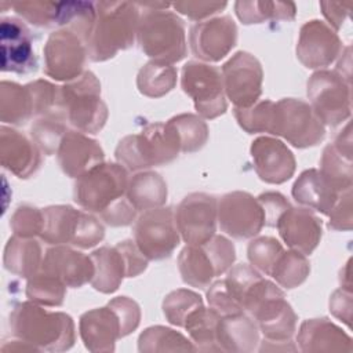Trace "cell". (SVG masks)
<instances>
[{
    "mask_svg": "<svg viewBox=\"0 0 353 353\" xmlns=\"http://www.w3.org/2000/svg\"><path fill=\"white\" fill-rule=\"evenodd\" d=\"M12 334L39 350L62 352L74 343V323L62 312H48L32 301L18 303L10 314Z\"/></svg>",
    "mask_w": 353,
    "mask_h": 353,
    "instance_id": "7a4b0ae2",
    "label": "cell"
},
{
    "mask_svg": "<svg viewBox=\"0 0 353 353\" xmlns=\"http://www.w3.org/2000/svg\"><path fill=\"white\" fill-rule=\"evenodd\" d=\"M40 270L55 276L66 287L79 288L91 281L94 262L91 256L79 251L65 245H55L46 251Z\"/></svg>",
    "mask_w": 353,
    "mask_h": 353,
    "instance_id": "44dd1931",
    "label": "cell"
},
{
    "mask_svg": "<svg viewBox=\"0 0 353 353\" xmlns=\"http://www.w3.org/2000/svg\"><path fill=\"white\" fill-rule=\"evenodd\" d=\"M256 199L262 205L266 226H276L280 216L291 207L288 200L277 192H266Z\"/></svg>",
    "mask_w": 353,
    "mask_h": 353,
    "instance_id": "11a10c76",
    "label": "cell"
},
{
    "mask_svg": "<svg viewBox=\"0 0 353 353\" xmlns=\"http://www.w3.org/2000/svg\"><path fill=\"white\" fill-rule=\"evenodd\" d=\"M200 306H203V299L199 294L190 290L179 288L170 292L164 298L163 313L171 324L183 327L186 317Z\"/></svg>",
    "mask_w": 353,
    "mask_h": 353,
    "instance_id": "ee69618b",
    "label": "cell"
},
{
    "mask_svg": "<svg viewBox=\"0 0 353 353\" xmlns=\"http://www.w3.org/2000/svg\"><path fill=\"white\" fill-rule=\"evenodd\" d=\"M328 228L334 230H350L352 228V192L350 189L341 193L338 201L330 211Z\"/></svg>",
    "mask_w": 353,
    "mask_h": 353,
    "instance_id": "9f6ffc18",
    "label": "cell"
},
{
    "mask_svg": "<svg viewBox=\"0 0 353 353\" xmlns=\"http://www.w3.org/2000/svg\"><path fill=\"white\" fill-rule=\"evenodd\" d=\"M251 157L258 176L268 183H283L295 171L292 152L279 139L259 137L251 145Z\"/></svg>",
    "mask_w": 353,
    "mask_h": 353,
    "instance_id": "d6986e66",
    "label": "cell"
},
{
    "mask_svg": "<svg viewBox=\"0 0 353 353\" xmlns=\"http://www.w3.org/2000/svg\"><path fill=\"white\" fill-rule=\"evenodd\" d=\"M172 208L159 207L143 211L134 225V241L150 261L168 258L179 244Z\"/></svg>",
    "mask_w": 353,
    "mask_h": 353,
    "instance_id": "8fae6325",
    "label": "cell"
},
{
    "mask_svg": "<svg viewBox=\"0 0 353 353\" xmlns=\"http://www.w3.org/2000/svg\"><path fill=\"white\" fill-rule=\"evenodd\" d=\"M234 10L245 25L262 23L268 19L291 21L295 17V4L291 1H237Z\"/></svg>",
    "mask_w": 353,
    "mask_h": 353,
    "instance_id": "d590c367",
    "label": "cell"
},
{
    "mask_svg": "<svg viewBox=\"0 0 353 353\" xmlns=\"http://www.w3.org/2000/svg\"><path fill=\"white\" fill-rule=\"evenodd\" d=\"M330 310L335 317H338L339 320H343L347 325H350V319H352V291H350V288H339L331 295Z\"/></svg>",
    "mask_w": 353,
    "mask_h": 353,
    "instance_id": "91938a15",
    "label": "cell"
},
{
    "mask_svg": "<svg viewBox=\"0 0 353 353\" xmlns=\"http://www.w3.org/2000/svg\"><path fill=\"white\" fill-rule=\"evenodd\" d=\"M66 285L52 274L39 270L28 279L26 296L41 306H59L63 302Z\"/></svg>",
    "mask_w": 353,
    "mask_h": 353,
    "instance_id": "ab89813d",
    "label": "cell"
},
{
    "mask_svg": "<svg viewBox=\"0 0 353 353\" xmlns=\"http://www.w3.org/2000/svg\"><path fill=\"white\" fill-rule=\"evenodd\" d=\"M33 116L32 99L26 85L12 81L0 83V119L3 123L21 125Z\"/></svg>",
    "mask_w": 353,
    "mask_h": 353,
    "instance_id": "d6a6232c",
    "label": "cell"
},
{
    "mask_svg": "<svg viewBox=\"0 0 353 353\" xmlns=\"http://www.w3.org/2000/svg\"><path fill=\"white\" fill-rule=\"evenodd\" d=\"M339 52L341 40L327 23L313 19L301 28L296 57L306 68H325Z\"/></svg>",
    "mask_w": 353,
    "mask_h": 353,
    "instance_id": "ac0fdd59",
    "label": "cell"
},
{
    "mask_svg": "<svg viewBox=\"0 0 353 353\" xmlns=\"http://www.w3.org/2000/svg\"><path fill=\"white\" fill-rule=\"evenodd\" d=\"M44 72L59 81H72L83 74L87 48L83 39L69 29L50 34L44 50Z\"/></svg>",
    "mask_w": 353,
    "mask_h": 353,
    "instance_id": "4fadbf2b",
    "label": "cell"
},
{
    "mask_svg": "<svg viewBox=\"0 0 353 353\" xmlns=\"http://www.w3.org/2000/svg\"><path fill=\"white\" fill-rule=\"evenodd\" d=\"M143 7L139 17L137 39L141 50L153 61L174 63L186 55L183 21L172 11H165L168 3L138 4Z\"/></svg>",
    "mask_w": 353,
    "mask_h": 353,
    "instance_id": "3957f363",
    "label": "cell"
},
{
    "mask_svg": "<svg viewBox=\"0 0 353 353\" xmlns=\"http://www.w3.org/2000/svg\"><path fill=\"white\" fill-rule=\"evenodd\" d=\"M125 197L137 211L159 208L167 200V183L157 172H138L130 178Z\"/></svg>",
    "mask_w": 353,
    "mask_h": 353,
    "instance_id": "4dcf8cb0",
    "label": "cell"
},
{
    "mask_svg": "<svg viewBox=\"0 0 353 353\" xmlns=\"http://www.w3.org/2000/svg\"><path fill=\"white\" fill-rule=\"evenodd\" d=\"M320 171L339 190L345 192L352 188V154L328 145L321 156Z\"/></svg>",
    "mask_w": 353,
    "mask_h": 353,
    "instance_id": "60d3db41",
    "label": "cell"
},
{
    "mask_svg": "<svg viewBox=\"0 0 353 353\" xmlns=\"http://www.w3.org/2000/svg\"><path fill=\"white\" fill-rule=\"evenodd\" d=\"M1 70L30 73L37 69L32 34L26 25L17 18H4L0 25Z\"/></svg>",
    "mask_w": 353,
    "mask_h": 353,
    "instance_id": "e0dca14e",
    "label": "cell"
},
{
    "mask_svg": "<svg viewBox=\"0 0 353 353\" xmlns=\"http://www.w3.org/2000/svg\"><path fill=\"white\" fill-rule=\"evenodd\" d=\"M207 301L210 307H212L221 316L245 313L228 290L225 280H218L210 285V290L207 291Z\"/></svg>",
    "mask_w": 353,
    "mask_h": 353,
    "instance_id": "f907efd6",
    "label": "cell"
},
{
    "mask_svg": "<svg viewBox=\"0 0 353 353\" xmlns=\"http://www.w3.org/2000/svg\"><path fill=\"white\" fill-rule=\"evenodd\" d=\"M58 112L79 131L97 134L108 120V106L101 98V83L85 70L77 79L59 87Z\"/></svg>",
    "mask_w": 353,
    "mask_h": 353,
    "instance_id": "8992f818",
    "label": "cell"
},
{
    "mask_svg": "<svg viewBox=\"0 0 353 353\" xmlns=\"http://www.w3.org/2000/svg\"><path fill=\"white\" fill-rule=\"evenodd\" d=\"M236 40V23L228 15L193 25L189 36L193 54L205 62L221 61L234 47Z\"/></svg>",
    "mask_w": 353,
    "mask_h": 353,
    "instance_id": "2e32d148",
    "label": "cell"
},
{
    "mask_svg": "<svg viewBox=\"0 0 353 353\" xmlns=\"http://www.w3.org/2000/svg\"><path fill=\"white\" fill-rule=\"evenodd\" d=\"M79 330L90 352H113L116 341L123 338L120 319L109 303L85 312L80 317Z\"/></svg>",
    "mask_w": 353,
    "mask_h": 353,
    "instance_id": "cb8c5ba5",
    "label": "cell"
},
{
    "mask_svg": "<svg viewBox=\"0 0 353 353\" xmlns=\"http://www.w3.org/2000/svg\"><path fill=\"white\" fill-rule=\"evenodd\" d=\"M57 160L66 175L77 179L103 163V150L83 132L68 131L57 152Z\"/></svg>",
    "mask_w": 353,
    "mask_h": 353,
    "instance_id": "7402d4cb",
    "label": "cell"
},
{
    "mask_svg": "<svg viewBox=\"0 0 353 353\" xmlns=\"http://www.w3.org/2000/svg\"><path fill=\"white\" fill-rule=\"evenodd\" d=\"M95 10L84 44L90 59L102 62L132 46L141 14L138 4L128 1H99L95 3Z\"/></svg>",
    "mask_w": 353,
    "mask_h": 353,
    "instance_id": "6da1fadb",
    "label": "cell"
},
{
    "mask_svg": "<svg viewBox=\"0 0 353 353\" xmlns=\"http://www.w3.org/2000/svg\"><path fill=\"white\" fill-rule=\"evenodd\" d=\"M139 352H188L196 350L192 341L182 334L163 327L154 325L146 328L138 339Z\"/></svg>",
    "mask_w": 353,
    "mask_h": 353,
    "instance_id": "8d00e7d4",
    "label": "cell"
},
{
    "mask_svg": "<svg viewBox=\"0 0 353 353\" xmlns=\"http://www.w3.org/2000/svg\"><path fill=\"white\" fill-rule=\"evenodd\" d=\"M178 269L182 280L196 288H205L216 277L212 259L203 244H188L178 256Z\"/></svg>",
    "mask_w": 353,
    "mask_h": 353,
    "instance_id": "1f68e13d",
    "label": "cell"
},
{
    "mask_svg": "<svg viewBox=\"0 0 353 353\" xmlns=\"http://www.w3.org/2000/svg\"><path fill=\"white\" fill-rule=\"evenodd\" d=\"M307 97L323 124L336 125L350 116V83L338 72L313 73L307 81Z\"/></svg>",
    "mask_w": 353,
    "mask_h": 353,
    "instance_id": "30bf717a",
    "label": "cell"
},
{
    "mask_svg": "<svg viewBox=\"0 0 353 353\" xmlns=\"http://www.w3.org/2000/svg\"><path fill=\"white\" fill-rule=\"evenodd\" d=\"M182 90L193 99L196 110L205 119H215L228 109L223 79L219 69L189 61L182 68Z\"/></svg>",
    "mask_w": 353,
    "mask_h": 353,
    "instance_id": "9c48e42d",
    "label": "cell"
},
{
    "mask_svg": "<svg viewBox=\"0 0 353 353\" xmlns=\"http://www.w3.org/2000/svg\"><path fill=\"white\" fill-rule=\"evenodd\" d=\"M80 212L81 211L70 205H50L43 208V229L39 237L54 245L72 244L76 236Z\"/></svg>",
    "mask_w": 353,
    "mask_h": 353,
    "instance_id": "f546056e",
    "label": "cell"
},
{
    "mask_svg": "<svg viewBox=\"0 0 353 353\" xmlns=\"http://www.w3.org/2000/svg\"><path fill=\"white\" fill-rule=\"evenodd\" d=\"M94 262V276L91 285L103 294L114 292L124 277H127V265L117 245L101 247L91 255Z\"/></svg>",
    "mask_w": 353,
    "mask_h": 353,
    "instance_id": "83f0119b",
    "label": "cell"
},
{
    "mask_svg": "<svg viewBox=\"0 0 353 353\" xmlns=\"http://www.w3.org/2000/svg\"><path fill=\"white\" fill-rule=\"evenodd\" d=\"M105 236V229L102 223L88 212H80L79 225L76 236L73 239V245L80 248H91L97 245Z\"/></svg>",
    "mask_w": 353,
    "mask_h": 353,
    "instance_id": "816d5d0a",
    "label": "cell"
},
{
    "mask_svg": "<svg viewBox=\"0 0 353 353\" xmlns=\"http://www.w3.org/2000/svg\"><path fill=\"white\" fill-rule=\"evenodd\" d=\"M18 15L34 26H58L61 3L54 1H17L10 4Z\"/></svg>",
    "mask_w": 353,
    "mask_h": 353,
    "instance_id": "f6af8a7d",
    "label": "cell"
},
{
    "mask_svg": "<svg viewBox=\"0 0 353 353\" xmlns=\"http://www.w3.org/2000/svg\"><path fill=\"white\" fill-rule=\"evenodd\" d=\"M181 152L175 130L167 123L146 125L139 134L124 137L116 148L117 161L130 171L146 170L172 161Z\"/></svg>",
    "mask_w": 353,
    "mask_h": 353,
    "instance_id": "5b68a950",
    "label": "cell"
},
{
    "mask_svg": "<svg viewBox=\"0 0 353 353\" xmlns=\"http://www.w3.org/2000/svg\"><path fill=\"white\" fill-rule=\"evenodd\" d=\"M32 99L33 116H47L52 110H58L59 101V87L51 84L47 80H36L26 84Z\"/></svg>",
    "mask_w": 353,
    "mask_h": 353,
    "instance_id": "7dc6e473",
    "label": "cell"
},
{
    "mask_svg": "<svg viewBox=\"0 0 353 353\" xmlns=\"http://www.w3.org/2000/svg\"><path fill=\"white\" fill-rule=\"evenodd\" d=\"M109 305L114 309L120 319L123 336L131 334L138 327L141 320V310L138 303L128 296H117L113 298Z\"/></svg>",
    "mask_w": 353,
    "mask_h": 353,
    "instance_id": "f5cc1de1",
    "label": "cell"
},
{
    "mask_svg": "<svg viewBox=\"0 0 353 353\" xmlns=\"http://www.w3.org/2000/svg\"><path fill=\"white\" fill-rule=\"evenodd\" d=\"M258 325L245 313L221 316L216 330L219 352H254L259 342Z\"/></svg>",
    "mask_w": 353,
    "mask_h": 353,
    "instance_id": "4316f807",
    "label": "cell"
},
{
    "mask_svg": "<svg viewBox=\"0 0 353 353\" xmlns=\"http://www.w3.org/2000/svg\"><path fill=\"white\" fill-rule=\"evenodd\" d=\"M116 245L120 248L124 256V261L127 265V277H135L146 269L149 259L141 252L135 241L124 240L117 243Z\"/></svg>",
    "mask_w": 353,
    "mask_h": 353,
    "instance_id": "680465c9",
    "label": "cell"
},
{
    "mask_svg": "<svg viewBox=\"0 0 353 353\" xmlns=\"http://www.w3.org/2000/svg\"><path fill=\"white\" fill-rule=\"evenodd\" d=\"M270 134L283 137L295 148H309L323 141L325 128L309 103L284 98L274 102Z\"/></svg>",
    "mask_w": 353,
    "mask_h": 353,
    "instance_id": "ba28073f",
    "label": "cell"
},
{
    "mask_svg": "<svg viewBox=\"0 0 353 353\" xmlns=\"http://www.w3.org/2000/svg\"><path fill=\"white\" fill-rule=\"evenodd\" d=\"M274 102L258 101L248 108H234L233 113L239 125L248 134L269 132L272 128Z\"/></svg>",
    "mask_w": 353,
    "mask_h": 353,
    "instance_id": "7bdbcfd3",
    "label": "cell"
},
{
    "mask_svg": "<svg viewBox=\"0 0 353 353\" xmlns=\"http://www.w3.org/2000/svg\"><path fill=\"white\" fill-rule=\"evenodd\" d=\"M302 352H352V339L328 319L305 320L298 332Z\"/></svg>",
    "mask_w": 353,
    "mask_h": 353,
    "instance_id": "d4e9b609",
    "label": "cell"
},
{
    "mask_svg": "<svg viewBox=\"0 0 353 353\" xmlns=\"http://www.w3.org/2000/svg\"><path fill=\"white\" fill-rule=\"evenodd\" d=\"M352 3H332V1H323L320 7L323 10V15L331 23L334 29H339L343 25L345 18L349 14Z\"/></svg>",
    "mask_w": 353,
    "mask_h": 353,
    "instance_id": "94428289",
    "label": "cell"
},
{
    "mask_svg": "<svg viewBox=\"0 0 353 353\" xmlns=\"http://www.w3.org/2000/svg\"><path fill=\"white\" fill-rule=\"evenodd\" d=\"M168 123L178 135L181 152L193 153L205 145L208 139V127L201 117L192 113H183L170 119Z\"/></svg>",
    "mask_w": 353,
    "mask_h": 353,
    "instance_id": "f35d334b",
    "label": "cell"
},
{
    "mask_svg": "<svg viewBox=\"0 0 353 353\" xmlns=\"http://www.w3.org/2000/svg\"><path fill=\"white\" fill-rule=\"evenodd\" d=\"M174 216L178 232L186 244H203L215 234L218 200L212 194L190 193L178 204Z\"/></svg>",
    "mask_w": 353,
    "mask_h": 353,
    "instance_id": "7c38bea8",
    "label": "cell"
},
{
    "mask_svg": "<svg viewBox=\"0 0 353 353\" xmlns=\"http://www.w3.org/2000/svg\"><path fill=\"white\" fill-rule=\"evenodd\" d=\"M178 12L186 15L193 21L204 19L222 8L226 7V3H215V1H176L171 4Z\"/></svg>",
    "mask_w": 353,
    "mask_h": 353,
    "instance_id": "6f0895ef",
    "label": "cell"
},
{
    "mask_svg": "<svg viewBox=\"0 0 353 353\" xmlns=\"http://www.w3.org/2000/svg\"><path fill=\"white\" fill-rule=\"evenodd\" d=\"M203 245L208 251L218 276L223 274L232 268L236 259V251L230 240L223 236L214 234L208 241L203 243Z\"/></svg>",
    "mask_w": 353,
    "mask_h": 353,
    "instance_id": "681fc988",
    "label": "cell"
},
{
    "mask_svg": "<svg viewBox=\"0 0 353 353\" xmlns=\"http://www.w3.org/2000/svg\"><path fill=\"white\" fill-rule=\"evenodd\" d=\"M243 309L269 341L288 342L296 328V314L285 301L284 292L261 277L245 294Z\"/></svg>",
    "mask_w": 353,
    "mask_h": 353,
    "instance_id": "277c9868",
    "label": "cell"
},
{
    "mask_svg": "<svg viewBox=\"0 0 353 353\" xmlns=\"http://www.w3.org/2000/svg\"><path fill=\"white\" fill-rule=\"evenodd\" d=\"M66 132V125L63 124L62 117L58 113L43 116L30 128L32 141L41 152L48 156L58 152Z\"/></svg>",
    "mask_w": 353,
    "mask_h": 353,
    "instance_id": "b9f144b4",
    "label": "cell"
},
{
    "mask_svg": "<svg viewBox=\"0 0 353 353\" xmlns=\"http://www.w3.org/2000/svg\"><path fill=\"white\" fill-rule=\"evenodd\" d=\"M226 97L234 108H248L258 102L262 92L263 72L259 61L245 51L236 52L222 66Z\"/></svg>",
    "mask_w": 353,
    "mask_h": 353,
    "instance_id": "5bb4252c",
    "label": "cell"
},
{
    "mask_svg": "<svg viewBox=\"0 0 353 353\" xmlns=\"http://www.w3.org/2000/svg\"><path fill=\"white\" fill-rule=\"evenodd\" d=\"M176 84V70L171 63L150 61L141 68L137 85L141 94L149 98H160L170 92Z\"/></svg>",
    "mask_w": 353,
    "mask_h": 353,
    "instance_id": "e575fe53",
    "label": "cell"
},
{
    "mask_svg": "<svg viewBox=\"0 0 353 353\" xmlns=\"http://www.w3.org/2000/svg\"><path fill=\"white\" fill-rule=\"evenodd\" d=\"M283 251L284 248L276 239L263 236L250 243L247 254L254 269H258L270 276V272Z\"/></svg>",
    "mask_w": 353,
    "mask_h": 353,
    "instance_id": "bcb514c9",
    "label": "cell"
},
{
    "mask_svg": "<svg viewBox=\"0 0 353 353\" xmlns=\"http://www.w3.org/2000/svg\"><path fill=\"white\" fill-rule=\"evenodd\" d=\"M40 149L22 132L1 125L0 128V161L4 168L18 178L32 176L40 165Z\"/></svg>",
    "mask_w": 353,
    "mask_h": 353,
    "instance_id": "603a6c76",
    "label": "cell"
},
{
    "mask_svg": "<svg viewBox=\"0 0 353 353\" xmlns=\"http://www.w3.org/2000/svg\"><path fill=\"white\" fill-rule=\"evenodd\" d=\"M342 192L320 170L303 171L292 186L294 199L309 208L328 215Z\"/></svg>",
    "mask_w": 353,
    "mask_h": 353,
    "instance_id": "484cf974",
    "label": "cell"
},
{
    "mask_svg": "<svg viewBox=\"0 0 353 353\" xmlns=\"http://www.w3.org/2000/svg\"><path fill=\"white\" fill-rule=\"evenodd\" d=\"M3 263L12 274L29 279L41 269V247L34 239L14 234L4 247Z\"/></svg>",
    "mask_w": 353,
    "mask_h": 353,
    "instance_id": "f1b7e54d",
    "label": "cell"
},
{
    "mask_svg": "<svg viewBox=\"0 0 353 353\" xmlns=\"http://www.w3.org/2000/svg\"><path fill=\"white\" fill-rule=\"evenodd\" d=\"M309 272L310 265L306 255L295 250H288L281 252L270 272V276L281 287L290 290L301 285L309 276Z\"/></svg>",
    "mask_w": 353,
    "mask_h": 353,
    "instance_id": "74e56055",
    "label": "cell"
},
{
    "mask_svg": "<svg viewBox=\"0 0 353 353\" xmlns=\"http://www.w3.org/2000/svg\"><path fill=\"white\" fill-rule=\"evenodd\" d=\"M221 314L212 307L200 306L194 309L185 320L183 327L190 335V339L196 350L203 352H219L216 343V330Z\"/></svg>",
    "mask_w": 353,
    "mask_h": 353,
    "instance_id": "836d02e7",
    "label": "cell"
},
{
    "mask_svg": "<svg viewBox=\"0 0 353 353\" xmlns=\"http://www.w3.org/2000/svg\"><path fill=\"white\" fill-rule=\"evenodd\" d=\"M10 228L15 236L33 239L40 236L43 229V210L23 204L19 205L10 218Z\"/></svg>",
    "mask_w": 353,
    "mask_h": 353,
    "instance_id": "c3c4849f",
    "label": "cell"
},
{
    "mask_svg": "<svg viewBox=\"0 0 353 353\" xmlns=\"http://www.w3.org/2000/svg\"><path fill=\"white\" fill-rule=\"evenodd\" d=\"M276 228L283 241L303 255L312 254L321 239V221L303 207H290L280 216Z\"/></svg>",
    "mask_w": 353,
    "mask_h": 353,
    "instance_id": "ffe728a7",
    "label": "cell"
},
{
    "mask_svg": "<svg viewBox=\"0 0 353 353\" xmlns=\"http://www.w3.org/2000/svg\"><path fill=\"white\" fill-rule=\"evenodd\" d=\"M127 168L120 163H101L74 183V201L91 212H102L113 201L125 196L128 186Z\"/></svg>",
    "mask_w": 353,
    "mask_h": 353,
    "instance_id": "52a82bcc",
    "label": "cell"
},
{
    "mask_svg": "<svg viewBox=\"0 0 353 353\" xmlns=\"http://www.w3.org/2000/svg\"><path fill=\"white\" fill-rule=\"evenodd\" d=\"M218 222L226 234L234 239H251L265 225V215L258 199L247 192H230L218 201Z\"/></svg>",
    "mask_w": 353,
    "mask_h": 353,
    "instance_id": "9a60e30c",
    "label": "cell"
},
{
    "mask_svg": "<svg viewBox=\"0 0 353 353\" xmlns=\"http://www.w3.org/2000/svg\"><path fill=\"white\" fill-rule=\"evenodd\" d=\"M99 215L102 221H105V223L110 226H127L135 219L137 210L130 203V200L123 196L119 200L113 201Z\"/></svg>",
    "mask_w": 353,
    "mask_h": 353,
    "instance_id": "db71d44e",
    "label": "cell"
}]
</instances>
